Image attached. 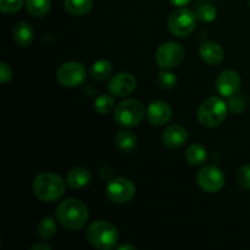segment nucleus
<instances>
[{
    "instance_id": "26",
    "label": "nucleus",
    "mask_w": 250,
    "mask_h": 250,
    "mask_svg": "<svg viewBox=\"0 0 250 250\" xmlns=\"http://www.w3.org/2000/svg\"><path fill=\"white\" fill-rule=\"evenodd\" d=\"M158 83L159 87H160L161 89H172V88H175L176 84H177V77L175 76V73L170 72V71L167 70L161 71L158 75Z\"/></svg>"
},
{
    "instance_id": "14",
    "label": "nucleus",
    "mask_w": 250,
    "mask_h": 250,
    "mask_svg": "<svg viewBox=\"0 0 250 250\" xmlns=\"http://www.w3.org/2000/svg\"><path fill=\"white\" fill-rule=\"evenodd\" d=\"M188 139V132L181 125H171L164 131L163 143L168 149H180Z\"/></svg>"
},
{
    "instance_id": "20",
    "label": "nucleus",
    "mask_w": 250,
    "mask_h": 250,
    "mask_svg": "<svg viewBox=\"0 0 250 250\" xmlns=\"http://www.w3.org/2000/svg\"><path fill=\"white\" fill-rule=\"evenodd\" d=\"M116 146L124 153H132L138 146V138L133 132L120 131L116 134Z\"/></svg>"
},
{
    "instance_id": "24",
    "label": "nucleus",
    "mask_w": 250,
    "mask_h": 250,
    "mask_svg": "<svg viewBox=\"0 0 250 250\" xmlns=\"http://www.w3.org/2000/svg\"><path fill=\"white\" fill-rule=\"evenodd\" d=\"M114 105H115V100L111 95L103 94V95H99V97L95 99L94 109L98 114L106 115L114 109Z\"/></svg>"
},
{
    "instance_id": "13",
    "label": "nucleus",
    "mask_w": 250,
    "mask_h": 250,
    "mask_svg": "<svg viewBox=\"0 0 250 250\" xmlns=\"http://www.w3.org/2000/svg\"><path fill=\"white\" fill-rule=\"evenodd\" d=\"M172 117V109L164 100H155L150 103L146 109V119L154 126H164Z\"/></svg>"
},
{
    "instance_id": "31",
    "label": "nucleus",
    "mask_w": 250,
    "mask_h": 250,
    "mask_svg": "<svg viewBox=\"0 0 250 250\" xmlns=\"http://www.w3.org/2000/svg\"><path fill=\"white\" fill-rule=\"evenodd\" d=\"M32 250H50L51 247L46 243H37L32 246Z\"/></svg>"
},
{
    "instance_id": "34",
    "label": "nucleus",
    "mask_w": 250,
    "mask_h": 250,
    "mask_svg": "<svg viewBox=\"0 0 250 250\" xmlns=\"http://www.w3.org/2000/svg\"><path fill=\"white\" fill-rule=\"evenodd\" d=\"M249 6H250V0H249Z\"/></svg>"
},
{
    "instance_id": "30",
    "label": "nucleus",
    "mask_w": 250,
    "mask_h": 250,
    "mask_svg": "<svg viewBox=\"0 0 250 250\" xmlns=\"http://www.w3.org/2000/svg\"><path fill=\"white\" fill-rule=\"evenodd\" d=\"M11 78H12L11 67H10L6 62H4V61L0 62V82H1L2 84H5V83L9 82Z\"/></svg>"
},
{
    "instance_id": "6",
    "label": "nucleus",
    "mask_w": 250,
    "mask_h": 250,
    "mask_svg": "<svg viewBox=\"0 0 250 250\" xmlns=\"http://www.w3.org/2000/svg\"><path fill=\"white\" fill-rule=\"evenodd\" d=\"M197 15L187 7H180L168 16L167 26L171 33L183 38L192 33L197 26Z\"/></svg>"
},
{
    "instance_id": "4",
    "label": "nucleus",
    "mask_w": 250,
    "mask_h": 250,
    "mask_svg": "<svg viewBox=\"0 0 250 250\" xmlns=\"http://www.w3.org/2000/svg\"><path fill=\"white\" fill-rule=\"evenodd\" d=\"M227 104L217 97L208 98L198 109V120L200 124L209 128L220 126L227 117Z\"/></svg>"
},
{
    "instance_id": "22",
    "label": "nucleus",
    "mask_w": 250,
    "mask_h": 250,
    "mask_svg": "<svg viewBox=\"0 0 250 250\" xmlns=\"http://www.w3.org/2000/svg\"><path fill=\"white\" fill-rule=\"evenodd\" d=\"M26 10L33 17H43L50 11V0H26Z\"/></svg>"
},
{
    "instance_id": "10",
    "label": "nucleus",
    "mask_w": 250,
    "mask_h": 250,
    "mask_svg": "<svg viewBox=\"0 0 250 250\" xmlns=\"http://www.w3.org/2000/svg\"><path fill=\"white\" fill-rule=\"evenodd\" d=\"M199 187L207 193H217L224 188L225 175L217 166L207 165L198 172Z\"/></svg>"
},
{
    "instance_id": "12",
    "label": "nucleus",
    "mask_w": 250,
    "mask_h": 250,
    "mask_svg": "<svg viewBox=\"0 0 250 250\" xmlns=\"http://www.w3.org/2000/svg\"><path fill=\"white\" fill-rule=\"evenodd\" d=\"M241 77L238 72L233 70H225L216 80V89L222 97L231 98L238 93L241 88Z\"/></svg>"
},
{
    "instance_id": "1",
    "label": "nucleus",
    "mask_w": 250,
    "mask_h": 250,
    "mask_svg": "<svg viewBox=\"0 0 250 250\" xmlns=\"http://www.w3.org/2000/svg\"><path fill=\"white\" fill-rule=\"evenodd\" d=\"M56 217L65 229L76 231L87 224L89 212L84 203L75 198H70L61 202L59 205L56 209Z\"/></svg>"
},
{
    "instance_id": "33",
    "label": "nucleus",
    "mask_w": 250,
    "mask_h": 250,
    "mask_svg": "<svg viewBox=\"0 0 250 250\" xmlns=\"http://www.w3.org/2000/svg\"><path fill=\"white\" fill-rule=\"evenodd\" d=\"M119 250H124V249H131V250H136V247L131 246V244H122V246L117 247Z\"/></svg>"
},
{
    "instance_id": "28",
    "label": "nucleus",
    "mask_w": 250,
    "mask_h": 250,
    "mask_svg": "<svg viewBox=\"0 0 250 250\" xmlns=\"http://www.w3.org/2000/svg\"><path fill=\"white\" fill-rule=\"evenodd\" d=\"M237 183L243 189L250 190V165H243L237 172Z\"/></svg>"
},
{
    "instance_id": "23",
    "label": "nucleus",
    "mask_w": 250,
    "mask_h": 250,
    "mask_svg": "<svg viewBox=\"0 0 250 250\" xmlns=\"http://www.w3.org/2000/svg\"><path fill=\"white\" fill-rule=\"evenodd\" d=\"M56 233V222L51 217H44L37 225V234L42 239L46 241L55 236Z\"/></svg>"
},
{
    "instance_id": "18",
    "label": "nucleus",
    "mask_w": 250,
    "mask_h": 250,
    "mask_svg": "<svg viewBox=\"0 0 250 250\" xmlns=\"http://www.w3.org/2000/svg\"><path fill=\"white\" fill-rule=\"evenodd\" d=\"M112 70V63L110 62L106 59H102V60L95 61L90 67V77L94 81L102 82V81L107 80L111 76Z\"/></svg>"
},
{
    "instance_id": "9",
    "label": "nucleus",
    "mask_w": 250,
    "mask_h": 250,
    "mask_svg": "<svg viewBox=\"0 0 250 250\" xmlns=\"http://www.w3.org/2000/svg\"><path fill=\"white\" fill-rule=\"evenodd\" d=\"M105 193L106 197L115 204H125L134 197L136 186L128 178L117 177L107 183Z\"/></svg>"
},
{
    "instance_id": "7",
    "label": "nucleus",
    "mask_w": 250,
    "mask_h": 250,
    "mask_svg": "<svg viewBox=\"0 0 250 250\" xmlns=\"http://www.w3.org/2000/svg\"><path fill=\"white\" fill-rule=\"evenodd\" d=\"M186 51L181 44L176 42H166L161 44L155 53V60L159 67L164 70L175 68L185 60Z\"/></svg>"
},
{
    "instance_id": "32",
    "label": "nucleus",
    "mask_w": 250,
    "mask_h": 250,
    "mask_svg": "<svg viewBox=\"0 0 250 250\" xmlns=\"http://www.w3.org/2000/svg\"><path fill=\"white\" fill-rule=\"evenodd\" d=\"M168 1L171 2V4H173L175 6H180V7H183L186 6V5L189 4L192 0H168Z\"/></svg>"
},
{
    "instance_id": "17",
    "label": "nucleus",
    "mask_w": 250,
    "mask_h": 250,
    "mask_svg": "<svg viewBox=\"0 0 250 250\" xmlns=\"http://www.w3.org/2000/svg\"><path fill=\"white\" fill-rule=\"evenodd\" d=\"M34 32L31 24L28 22H19L14 28V39L17 45L20 46H29L33 42Z\"/></svg>"
},
{
    "instance_id": "3",
    "label": "nucleus",
    "mask_w": 250,
    "mask_h": 250,
    "mask_svg": "<svg viewBox=\"0 0 250 250\" xmlns=\"http://www.w3.org/2000/svg\"><path fill=\"white\" fill-rule=\"evenodd\" d=\"M87 241L94 248L100 250H111L119 241V231L111 222L99 220L89 225L85 232Z\"/></svg>"
},
{
    "instance_id": "15",
    "label": "nucleus",
    "mask_w": 250,
    "mask_h": 250,
    "mask_svg": "<svg viewBox=\"0 0 250 250\" xmlns=\"http://www.w3.org/2000/svg\"><path fill=\"white\" fill-rule=\"evenodd\" d=\"M199 54L200 58L209 65H219L225 58V51L215 42H204L202 45L199 46Z\"/></svg>"
},
{
    "instance_id": "19",
    "label": "nucleus",
    "mask_w": 250,
    "mask_h": 250,
    "mask_svg": "<svg viewBox=\"0 0 250 250\" xmlns=\"http://www.w3.org/2000/svg\"><path fill=\"white\" fill-rule=\"evenodd\" d=\"M65 9L73 16H84L93 9V0H65Z\"/></svg>"
},
{
    "instance_id": "16",
    "label": "nucleus",
    "mask_w": 250,
    "mask_h": 250,
    "mask_svg": "<svg viewBox=\"0 0 250 250\" xmlns=\"http://www.w3.org/2000/svg\"><path fill=\"white\" fill-rule=\"evenodd\" d=\"M90 180H92V175L90 171L84 167H75L67 173L66 176V183L70 186L73 189H78V188H83L87 185H89Z\"/></svg>"
},
{
    "instance_id": "27",
    "label": "nucleus",
    "mask_w": 250,
    "mask_h": 250,
    "mask_svg": "<svg viewBox=\"0 0 250 250\" xmlns=\"http://www.w3.org/2000/svg\"><path fill=\"white\" fill-rule=\"evenodd\" d=\"M26 0H0V10L4 14H15L20 11Z\"/></svg>"
},
{
    "instance_id": "5",
    "label": "nucleus",
    "mask_w": 250,
    "mask_h": 250,
    "mask_svg": "<svg viewBox=\"0 0 250 250\" xmlns=\"http://www.w3.org/2000/svg\"><path fill=\"white\" fill-rule=\"evenodd\" d=\"M146 107L139 100L127 99L115 107L114 119L122 127H136L143 120Z\"/></svg>"
},
{
    "instance_id": "8",
    "label": "nucleus",
    "mask_w": 250,
    "mask_h": 250,
    "mask_svg": "<svg viewBox=\"0 0 250 250\" xmlns=\"http://www.w3.org/2000/svg\"><path fill=\"white\" fill-rule=\"evenodd\" d=\"M87 78V70L77 61H68L62 63L56 71V80L61 85L75 88L82 84Z\"/></svg>"
},
{
    "instance_id": "11",
    "label": "nucleus",
    "mask_w": 250,
    "mask_h": 250,
    "mask_svg": "<svg viewBox=\"0 0 250 250\" xmlns=\"http://www.w3.org/2000/svg\"><path fill=\"white\" fill-rule=\"evenodd\" d=\"M136 85L137 80L132 73L120 72L109 81L107 89H109L110 94L114 97L124 98L132 94L133 90L136 89Z\"/></svg>"
},
{
    "instance_id": "2",
    "label": "nucleus",
    "mask_w": 250,
    "mask_h": 250,
    "mask_svg": "<svg viewBox=\"0 0 250 250\" xmlns=\"http://www.w3.org/2000/svg\"><path fill=\"white\" fill-rule=\"evenodd\" d=\"M66 190V183L53 172H42L34 178L33 192L38 199L51 203L60 199Z\"/></svg>"
},
{
    "instance_id": "25",
    "label": "nucleus",
    "mask_w": 250,
    "mask_h": 250,
    "mask_svg": "<svg viewBox=\"0 0 250 250\" xmlns=\"http://www.w3.org/2000/svg\"><path fill=\"white\" fill-rule=\"evenodd\" d=\"M217 16V10L211 4H203L198 7L197 17L202 22H212Z\"/></svg>"
},
{
    "instance_id": "29",
    "label": "nucleus",
    "mask_w": 250,
    "mask_h": 250,
    "mask_svg": "<svg viewBox=\"0 0 250 250\" xmlns=\"http://www.w3.org/2000/svg\"><path fill=\"white\" fill-rule=\"evenodd\" d=\"M227 104H229V110H231L232 112H234V114H241L244 109V103L242 102L241 98L236 97V95H233V97L229 98V100Z\"/></svg>"
},
{
    "instance_id": "21",
    "label": "nucleus",
    "mask_w": 250,
    "mask_h": 250,
    "mask_svg": "<svg viewBox=\"0 0 250 250\" xmlns=\"http://www.w3.org/2000/svg\"><path fill=\"white\" fill-rule=\"evenodd\" d=\"M186 160L192 166H199L207 160V149L200 144H192L186 150Z\"/></svg>"
}]
</instances>
